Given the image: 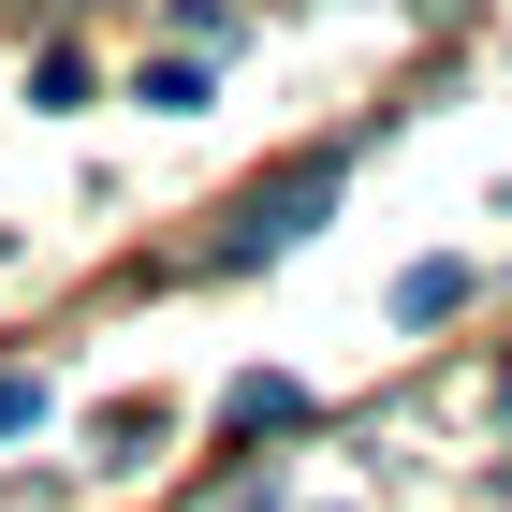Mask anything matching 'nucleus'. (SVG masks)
Instances as JSON below:
<instances>
[{
  "instance_id": "1",
  "label": "nucleus",
  "mask_w": 512,
  "mask_h": 512,
  "mask_svg": "<svg viewBox=\"0 0 512 512\" xmlns=\"http://www.w3.org/2000/svg\"><path fill=\"white\" fill-rule=\"evenodd\" d=\"M322 205H337V161H293L278 191H249V205H235V264H264V249H293V235L322 220Z\"/></svg>"
},
{
  "instance_id": "2",
  "label": "nucleus",
  "mask_w": 512,
  "mask_h": 512,
  "mask_svg": "<svg viewBox=\"0 0 512 512\" xmlns=\"http://www.w3.org/2000/svg\"><path fill=\"white\" fill-rule=\"evenodd\" d=\"M454 308H469V264H410L395 278V322H454Z\"/></svg>"
},
{
  "instance_id": "3",
  "label": "nucleus",
  "mask_w": 512,
  "mask_h": 512,
  "mask_svg": "<svg viewBox=\"0 0 512 512\" xmlns=\"http://www.w3.org/2000/svg\"><path fill=\"white\" fill-rule=\"evenodd\" d=\"M293 425H308L293 381H235V439H293Z\"/></svg>"
},
{
  "instance_id": "4",
  "label": "nucleus",
  "mask_w": 512,
  "mask_h": 512,
  "mask_svg": "<svg viewBox=\"0 0 512 512\" xmlns=\"http://www.w3.org/2000/svg\"><path fill=\"white\" fill-rule=\"evenodd\" d=\"M15 425H44V381H15V366H0V439Z\"/></svg>"
}]
</instances>
